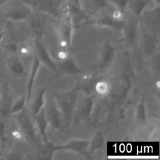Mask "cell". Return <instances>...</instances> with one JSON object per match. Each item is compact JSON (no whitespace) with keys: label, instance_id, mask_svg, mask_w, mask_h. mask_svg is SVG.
I'll return each instance as SVG.
<instances>
[{"label":"cell","instance_id":"17","mask_svg":"<svg viewBox=\"0 0 160 160\" xmlns=\"http://www.w3.org/2000/svg\"><path fill=\"white\" fill-rule=\"evenodd\" d=\"M0 32H1V31H0Z\"/></svg>","mask_w":160,"mask_h":160},{"label":"cell","instance_id":"5","mask_svg":"<svg viewBox=\"0 0 160 160\" xmlns=\"http://www.w3.org/2000/svg\"><path fill=\"white\" fill-rule=\"evenodd\" d=\"M81 8V0H64L61 7L62 11L65 14L69 16L79 12Z\"/></svg>","mask_w":160,"mask_h":160},{"label":"cell","instance_id":"2","mask_svg":"<svg viewBox=\"0 0 160 160\" xmlns=\"http://www.w3.org/2000/svg\"><path fill=\"white\" fill-rule=\"evenodd\" d=\"M13 103L12 91L8 82L1 86L0 92V118L5 119L11 114V110Z\"/></svg>","mask_w":160,"mask_h":160},{"label":"cell","instance_id":"10","mask_svg":"<svg viewBox=\"0 0 160 160\" xmlns=\"http://www.w3.org/2000/svg\"><path fill=\"white\" fill-rule=\"evenodd\" d=\"M90 2L92 8L97 11L104 8L109 3L108 0H90Z\"/></svg>","mask_w":160,"mask_h":160},{"label":"cell","instance_id":"15","mask_svg":"<svg viewBox=\"0 0 160 160\" xmlns=\"http://www.w3.org/2000/svg\"><path fill=\"white\" fill-rule=\"evenodd\" d=\"M3 38H4V34H3V32L2 31L0 32V43L3 40Z\"/></svg>","mask_w":160,"mask_h":160},{"label":"cell","instance_id":"9","mask_svg":"<svg viewBox=\"0 0 160 160\" xmlns=\"http://www.w3.org/2000/svg\"><path fill=\"white\" fill-rule=\"evenodd\" d=\"M7 141V130L4 119L0 118V143L4 146Z\"/></svg>","mask_w":160,"mask_h":160},{"label":"cell","instance_id":"7","mask_svg":"<svg viewBox=\"0 0 160 160\" xmlns=\"http://www.w3.org/2000/svg\"><path fill=\"white\" fill-rule=\"evenodd\" d=\"M130 0H108V2L118 9L124 12L128 8Z\"/></svg>","mask_w":160,"mask_h":160},{"label":"cell","instance_id":"13","mask_svg":"<svg viewBox=\"0 0 160 160\" xmlns=\"http://www.w3.org/2000/svg\"><path fill=\"white\" fill-rule=\"evenodd\" d=\"M5 49H6V50H7L8 51L13 52L16 49V44L14 42H9L6 45Z\"/></svg>","mask_w":160,"mask_h":160},{"label":"cell","instance_id":"1","mask_svg":"<svg viewBox=\"0 0 160 160\" xmlns=\"http://www.w3.org/2000/svg\"><path fill=\"white\" fill-rule=\"evenodd\" d=\"M31 8L22 2L6 8L3 11V16L9 21L19 22L26 19L31 15Z\"/></svg>","mask_w":160,"mask_h":160},{"label":"cell","instance_id":"14","mask_svg":"<svg viewBox=\"0 0 160 160\" xmlns=\"http://www.w3.org/2000/svg\"><path fill=\"white\" fill-rule=\"evenodd\" d=\"M9 1H8V0H0V11L2 8V6L7 2Z\"/></svg>","mask_w":160,"mask_h":160},{"label":"cell","instance_id":"11","mask_svg":"<svg viewBox=\"0 0 160 160\" xmlns=\"http://www.w3.org/2000/svg\"><path fill=\"white\" fill-rule=\"evenodd\" d=\"M124 12L115 8V10L113 11L111 13V17L115 21L120 22V21H121L122 20V19L124 18Z\"/></svg>","mask_w":160,"mask_h":160},{"label":"cell","instance_id":"4","mask_svg":"<svg viewBox=\"0 0 160 160\" xmlns=\"http://www.w3.org/2000/svg\"><path fill=\"white\" fill-rule=\"evenodd\" d=\"M155 0H130L129 8L131 12L136 16H139L149 8L156 5Z\"/></svg>","mask_w":160,"mask_h":160},{"label":"cell","instance_id":"3","mask_svg":"<svg viewBox=\"0 0 160 160\" xmlns=\"http://www.w3.org/2000/svg\"><path fill=\"white\" fill-rule=\"evenodd\" d=\"M6 66L9 71L12 75L19 77L22 76L24 72V68L22 63L16 56L9 54L6 58Z\"/></svg>","mask_w":160,"mask_h":160},{"label":"cell","instance_id":"8","mask_svg":"<svg viewBox=\"0 0 160 160\" xmlns=\"http://www.w3.org/2000/svg\"><path fill=\"white\" fill-rule=\"evenodd\" d=\"M24 101L25 100L23 98H21L16 102H13L11 110V114H15L22 111L24 105Z\"/></svg>","mask_w":160,"mask_h":160},{"label":"cell","instance_id":"12","mask_svg":"<svg viewBox=\"0 0 160 160\" xmlns=\"http://www.w3.org/2000/svg\"><path fill=\"white\" fill-rule=\"evenodd\" d=\"M19 52L22 54V55H27L29 52V48H28L27 46L24 45V44H22L21 46H19Z\"/></svg>","mask_w":160,"mask_h":160},{"label":"cell","instance_id":"6","mask_svg":"<svg viewBox=\"0 0 160 160\" xmlns=\"http://www.w3.org/2000/svg\"><path fill=\"white\" fill-rule=\"evenodd\" d=\"M25 2L30 8L35 7L40 12H46L54 10V2L52 0H29L28 2Z\"/></svg>","mask_w":160,"mask_h":160},{"label":"cell","instance_id":"16","mask_svg":"<svg viewBox=\"0 0 160 160\" xmlns=\"http://www.w3.org/2000/svg\"><path fill=\"white\" fill-rule=\"evenodd\" d=\"M8 1H11V0H8Z\"/></svg>","mask_w":160,"mask_h":160}]
</instances>
